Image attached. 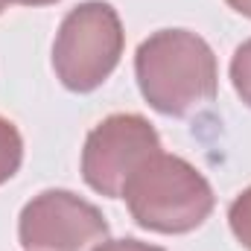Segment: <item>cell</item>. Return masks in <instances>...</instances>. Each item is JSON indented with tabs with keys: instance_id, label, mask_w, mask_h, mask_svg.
<instances>
[{
	"instance_id": "obj_1",
	"label": "cell",
	"mask_w": 251,
	"mask_h": 251,
	"mask_svg": "<svg viewBox=\"0 0 251 251\" xmlns=\"http://www.w3.org/2000/svg\"><path fill=\"white\" fill-rule=\"evenodd\" d=\"M137 82L152 108L187 114L216 97L213 50L187 29H164L137 47Z\"/></svg>"
},
{
	"instance_id": "obj_2",
	"label": "cell",
	"mask_w": 251,
	"mask_h": 251,
	"mask_svg": "<svg viewBox=\"0 0 251 251\" xmlns=\"http://www.w3.org/2000/svg\"><path fill=\"white\" fill-rule=\"evenodd\" d=\"M131 216L161 234H184L199 228L213 210V190L176 155H152L123 187Z\"/></svg>"
},
{
	"instance_id": "obj_3",
	"label": "cell",
	"mask_w": 251,
	"mask_h": 251,
	"mask_svg": "<svg viewBox=\"0 0 251 251\" xmlns=\"http://www.w3.org/2000/svg\"><path fill=\"white\" fill-rule=\"evenodd\" d=\"M123 53V26L108 3H82L62 21L53 64L70 91H94L102 85Z\"/></svg>"
},
{
	"instance_id": "obj_4",
	"label": "cell",
	"mask_w": 251,
	"mask_h": 251,
	"mask_svg": "<svg viewBox=\"0 0 251 251\" xmlns=\"http://www.w3.org/2000/svg\"><path fill=\"white\" fill-rule=\"evenodd\" d=\"M161 152L155 128L137 114H114L88 134L82 173L102 196H123L126 181Z\"/></svg>"
},
{
	"instance_id": "obj_5",
	"label": "cell",
	"mask_w": 251,
	"mask_h": 251,
	"mask_svg": "<svg viewBox=\"0 0 251 251\" xmlns=\"http://www.w3.org/2000/svg\"><path fill=\"white\" fill-rule=\"evenodd\" d=\"M108 237L102 213L67 190H47L21 213L26 251H91Z\"/></svg>"
},
{
	"instance_id": "obj_6",
	"label": "cell",
	"mask_w": 251,
	"mask_h": 251,
	"mask_svg": "<svg viewBox=\"0 0 251 251\" xmlns=\"http://www.w3.org/2000/svg\"><path fill=\"white\" fill-rule=\"evenodd\" d=\"M21 155H24V143H21L18 128L0 117V184L18 173Z\"/></svg>"
},
{
	"instance_id": "obj_7",
	"label": "cell",
	"mask_w": 251,
	"mask_h": 251,
	"mask_svg": "<svg viewBox=\"0 0 251 251\" xmlns=\"http://www.w3.org/2000/svg\"><path fill=\"white\" fill-rule=\"evenodd\" d=\"M231 79H234L237 94L251 105V41H246V44L234 53V62H231Z\"/></svg>"
},
{
	"instance_id": "obj_8",
	"label": "cell",
	"mask_w": 251,
	"mask_h": 251,
	"mask_svg": "<svg viewBox=\"0 0 251 251\" xmlns=\"http://www.w3.org/2000/svg\"><path fill=\"white\" fill-rule=\"evenodd\" d=\"M231 228L237 234V240L251 249V187L231 204Z\"/></svg>"
},
{
	"instance_id": "obj_9",
	"label": "cell",
	"mask_w": 251,
	"mask_h": 251,
	"mask_svg": "<svg viewBox=\"0 0 251 251\" xmlns=\"http://www.w3.org/2000/svg\"><path fill=\"white\" fill-rule=\"evenodd\" d=\"M94 251H161V249L143 246V243H137V240H117V243H102V246H97Z\"/></svg>"
},
{
	"instance_id": "obj_10",
	"label": "cell",
	"mask_w": 251,
	"mask_h": 251,
	"mask_svg": "<svg viewBox=\"0 0 251 251\" xmlns=\"http://www.w3.org/2000/svg\"><path fill=\"white\" fill-rule=\"evenodd\" d=\"M228 3H231L237 12H243V15H249L251 18V0H228Z\"/></svg>"
},
{
	"instance_id": "obj_11",
	"label": "cell",
	"mask_w": 251,
	"mask_h": 251,
	"mask_svg": "<svg viewBox=\"0 0 251 251\" xmlns=\"http://www.w3.org/2000/svg\"><path fill=\"white\" fill-rule=\"evenodd\" d=\"M3 3H21V6H44V3H56V0H3Z\"/></svg>"
},
{
	"instance_id": "obj_12",
	"label": "cell",
	"mask_w": 251,
	"mask_h": 251,
	"mask_svg": "<svg viewBox=\"0 0 251 251\" xmlns=\"http://www.w3.org/2000/svg\"><path fill=\"white\" fill-rule=\"evenodd\" d=\"M3 6H6V3H3V0H0V12H3Z\"/></svg>"
}]
</instances>
